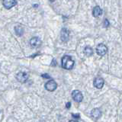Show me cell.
<instances>
[{
    "instance_id": "7c38bea8",
    "label": "cell",
    "mask_w": 122,
    "mask_h": 122,
    "mask_svg": "<svg viewBox=\"0 0 122 122\" xmlns=\"http://www.w3.org/2000/svg\"><path fill=\"white\" fill-rule=\"evenodd\" d=\"M15 31L16 33V34L18 36H22L24 34V28H22L21 26L18 25L15 27Z\"/></svg>"
},
{
    "instance_id": "30bf717a",
    "label": "cell",
    "mask_w": 122,
    "mask_h": 122,
    "mask_svg": "<svg viewBox=\"0 0 122 122\" xmlns=\"http://www.w3.org/2000/svg\"><path fill=\"white\" fill-rule=\"evenodd\" d=\"M91 116L95 119H98L102 116V112L98 108H94L91 112Z\"/></svg>"
},
{
    "instance_id": "277c9868",
    "label": "cell",
    "mask_w": 122,
    "mask_h": 122,
    "mask_svg": "<svg viewBox=\"0 0 122 122\" xmlns=\"http://www.w3.org/2000/svg\"><path fill=\"white\" fill-rule=\"evenodd\" d=\"M57 87V83L54 80L51 79L45 83V89L49 92H53Z\"/></svg>"
},
{
    "instance_id": "52a82bcc",
    "label": "cell",
    "mask_w": 122,
    "mask_h": 122,
    "mask_svg": "<svg viewBox=\"0 0 122 122\" xmlns=\"http://www.w3.org/2000/svg\"><path fill=\"white\" fill-rule=\"evenodd\" d=\"M105 84V81L102 77H96L93 81V85L96 89H102Z\"/></svg>"
},
{
    "instance_id": "2e32d148",
    "label": "cell",
    "mask_w": 122,
    "mask_h": 122,
    "mask_svg": "<svg viewBox=\"0 0 122 122\" xmlns=\"http://www.w3.org/2000/svg\"><path fill=\"white\" fill-rule=\"evenodd\" d=\"M42 77H44V78H48V79H50L51 78V76H49L47 73H45V74H44V75H42Z\"/></svg>"
},
{
    "instance_id": "ac0fdd59",
    "label": "cell",
    "mask_w": 122,
    "mask_h": 122,
    "mask_svg": "<svg viewBox=\"0 0 122 122\" xmlns=\"http://www.w3.org/2000/svg\"><path fill=\"white\" fill-rule=\"evenodd\" d=\"M70 106H71V103L70 102H68V103H66V107L67 108H70Z\"/></svg>"
},
{
    "instance_id": "9c48e42d",
    "label": "cell",
    "mask_w": 122,
    "mask_h": 122,
    "mask_svg": "<svg viewBox=\"0 0 122 122\" xmlns=\"http://www.w3.org/2000/svg\"><path fill=\"white\" fill-rule=\"evenodd\" d=\"M30 44L33 47H38L41 45V41L39 37H34L30 40Z\"/></svg>"
},
{
    "instance_id": "8992f818",
    "label": "cell",
    "mask_w": 122,
    "mask_h": 122,
    "mask_svg": "<svg viewBox=\"0 0 122 122\" xmlns=\"http://www.w3.org/2000/svg\"><path fill=\"white\" fill-rule=\"evenodd\" d=\"M3 6L7 9H10L17 5L16 0H2Z\"/></svg>"
},
{
    "instance_id": "7a4b0ae2",
    "label": "cell",
    "mask_w": 122,
    "mask_h": 122,
    "mask_svg": "<svg viewBox=\"0 0 122 122\" xmlns=\"http://www.w3.org/2000/svg\"><path fill=\"white\" fill-rule=\"evenodd\" d=\"M95 51H96V53L98 56H103L108 52V48H107V47L104 44H99L96 47Z\"/></svg>"
},
{
    "instance_id": "ba28073f",
    "label": "cell",
    "mask_w": 122,
    "mask_h": 122,
    "mask_svg": "<svg viewBox=\"0 0 122 122\" xmlns=\"http://www.w3.org/2000/svg\"><path fill=\"white\" fill-rule=\"evenodd\" d=\"M60 37H61V40L63 42H66L69 40V37H70V31L69 30L66 28H62L61 30V34H60Z\"/></svg>"
},
{
    "instance_id": "6da1fadb",
    "label": "cell",
    "mask_w": 122,
    "mask_h": 122,
    "mask_svg": "<svg viewBox=\"0 0 122 122\" xmlns=\"http://www.w3.org/2000/svg\"><path fill=\"white\" fill-rule=\"evenodd\" d=\"M74 60H72L71 56L69 55H65L61 60V66L65 70H72L74 66Z\"/></svg>"
},
{
    "instance_id": "9a60e30c",
    "label": "cell",
    "mask_w": 122,
    "mask_h": 122,
    "mask_svg": "<svg viewBox=\"0 0 122 122\" xmlns=\"http://www.w3.org/2000/svg\"><path fill=\"white\" fill-rule=\"evenodd\" d=\"M72 116L73 117H76V118H79V117H80V114H72Z\"/></svg>"
},
{
    "instance_id": "4fadbf2b",
    "label": "cell",
    "mask_w": 122,
    "mask_h": 122,
    "mask_svg": "<svg viewBox=\"0 0 122 122\" xmlns=\"http://www.w3.org/2000/svg\"><path fill=\"white\" fill-rule=\"evenodd\" d=\"M84 53H85V54L86 56H91L93 54V49L91 47H89V46H87V47H86L85 49H84Z\"/></svg>"
},
{
    "instance_id": "3957f363",
    "label": "cell",
    "mask_w": 122,
    "mask_h": 122,
    "mask_svg": "<svg viewBox=\"0 0 122 122\" xmlns=\"http://www.w3.org/2000/svg\"><path fill=\"white\" fill-rule=\"evenodd\" d=\"M72 98L76 102H81L83 99V95L79 90H74L72 92Z\"/></svg>"
},
{
    "instance_id": "8fae6325",
    "label": "cell",
    "mask_w": 122,
    "mask_h": 122,
    "mask_svg": "<svg viewBox=\"0 0 122 122\" xmlns=\"http://www.w3.org/2000/svg\"><path fill=\"white\" fill-rule=\"evenodd\" d=\"M102 14V10L99 6H95L94 7V9L92 10V15L94 17L97 18L98 16H100Z\"/></svg>"
},
{
    "instance_id": "d6986e66",
    "label": "cell",
    "mask_w": 122,
    "mask_h": 122,
    "mask_svg": "<svg viewBox=\"0 0 122 122\" xmlns=\"http://www.w3.org/2000/svg\"><path fill=\"white\" fill-rule=\"evenodd\" d=\"M50 1H51V2H54V1H55V0H50Z\"/></svg>"
},
{
    "instance_id": "5b68a950",
    "label": "cell",
    "mask_w": 122,
    "mask_h": 122,
    "mask_svg": "<svg viewBox=\"0 0 122 122\" xmlns=\"http://www.w3.org/2000/svg\"><path fill=\"white\" fill-rule=\"evenodd\" d=\"M16 79L21 83H25L28 79V74L25 72H19L16 74Z\"/></svg>"
},
{
    "instance_id": "5bb4252c",
    "label": "cell",
    "mask_w": 122,
    "mask_h": 122,
    "mask_svg": "<svg viewBox=\"0 0 122 122\" xmlns=\"http://www.w3.org/2000/svg\"><path fill=\"white\" fill-rule=\"evenodd\" d=\"M109 21H108V19H105L104 21V27H105V28H108V27L109 26Z\"/></svg>"
},
{
    "instance_id": "e0dca14e",
    "label": "cell",
    "mask_w": 122,
    "mask_h": 122,
    "mask_svg": "<svg viewBox=\"0 0 122 122\" xmlns=\"http://www.w3.org/2000/svg\"><path fill=\"white\" fill-rule=\"evenodd\" d=\"M51 65H52V66H56V61L54 59L53 60V63H52Z\"/></svg>"
}]
</instances>
